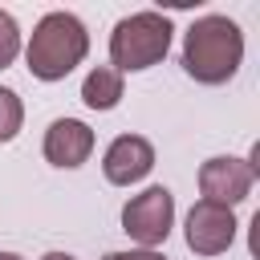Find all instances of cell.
<instances>
[{"label": "cell", "instance_id": "6da1fadb", "mask_svg": "<svg viewBox=\"0 0 260 260\" xmlns=\"http://www.w3.org/2000/svg\"><path fill=\"white\" fill-rule=\"evenodd\" d=\"M244 61V32L228 16H199L183 37V69L199 85H223Z\"/></svg>", "mask_w": 260, "mask_h": 260}, {"label": "cell", "instance_id": "7a4b0ae2", "mask_svg": "<svg viewBox=\"0 0 260 260\" xmlns=\"http://www.w3.org/2000/svg\"><path fill=\"white\" fill-rule=\"evenodd\" d=\"M89 53V32L73 12H45L24 45L28 73L37 81H61L69 77Z\"/></svg>", "mask_w": 260, "mask_h": 260}, {"label": "cell", "instance_id": "3957f363", "mask_svg": "<svg viewBox=\"0 0 260 260\" xmlns=\"http://www.w3.org/2000/svg\"><path fill=\"white\" fill-rule=\"evenodd\" d=\"M171 37H175V28H171V20L162 12H150V8L146 12H130L110 32V65L118 73L150 69V65H158L167 57Z\"/></svg>", "mask_w": 260, "mask_h": 260}, {"label": "cell", "instance_id": "277c9868", "mask_svg": "<svg viewBox=\"0 0 260 260\" xmlns=\"http://www.w3.org/2000/svg\"><path fill=\"white\" fill-rule=\"evenodd\" d=\"M175 228V195L167 187H146L142 195H130L122 207V232L138 248H158Z\"/></svg>", "mask_w": 260, "mask_h": 260}, {"label": "cell", "instance_id": "5b68a950", "mask_svg": "<svg viewBox=\"0 0 260 260\" xmlns=\"http://www.w3.org/2000/svg\"><path fill=\"white\" fill-rule=\"evenodd\" d=\"M252 183H256V167L252 158H232V154H215L199 167V191L207 203H219V207H236L252 195Z\"/></svg>", "mask_w": 260, "mask_h": 260}, {"label": "cell", "instance_id": "8992f818", "mask_svg": "<svg viewBox=\"0 0 260 260\" xmlns=\"http://www.w3.org/2000/svg\"><path fill=\"white\" fill-rule=\"evenodd\" d=\"M236 228H240V223H236L232 207H219V203L199 199V203L187 211L183 240H187V248H191L195 256H219V252H228V248H232Z\"/></svg>", "mask_w": 260, "mask_h": 260}, {"label": "cell", "instance_id": "52a82bcc", "mask_svg": "<svg viewBox=\"0 0 260 260\" xmlns=\"http://www.w3.org/2000/svg\"><path fill=\"white\" fill-rule=\"evenodd\" d=\"M102 171H106V183L130 187L154 171V146L142 134H118L102 154Z\"/></svg>", "mask_w": 260, "mask_h": 260}, {"label": "cell", "instance_id": "ba28073f", "mask_svg": "<svg viewBox=\"0 0 260 260\" xmlns=\"http://www.w3.org/2000/svg\"><path fill=\"white\" fill-rule=\"evenodd\" d=\"M93 154V130L81 118H57L45 130V158L53 167H81Z\"/></svg>", "mask_w": 260, "mask_h": 260}, {"label": "cell", "instance_id": "9c48e42d", "mask_svg": "<svg viewBox=\"0 0 260 260\" xmlns=\"http://www.w3.org/2000/svg\"><path fill=\"white\" fill-rule=\"evenodd\" d=\"M81 102H85L89 110H114V106L122 102V73H118L114 65L89 69L85 81H81Z\"/></svg>", "mask_w": 260, "mask_h": 260}, {"label": "cell", "instance_id": "30bf717a", "mask_svg": "<svg viewBox=\"0 0 260 260\" xmlns=\"http://www.w3.org/2000/svg\"><path fill=\"white\" fill-rule=\"evenodd\" d=\"M20 122H24V102L8 85H0V142H12L20 134Z\"/></svg>", "mask_w": 260, "mask_h": 260}, {"label": "cell", "instance_id": "8fae6325", "mask_svg": "<svg viewBox=\"0 0 260 260\" xmlns=\"http://www.w3.org/2000/svg\"><path fill=\"white\" fill-rule=\"evenodd\" d=\"M16 57H20V24L12 12L0 8V69H8Z\"/></svg>", "mask_w": 260, "mask_h": 260}, {"label": "cell", "instance_id": "7c38bea8", "mask_svg": "<svg viewBox=\"0 0 260 260\" xmlns=\"http://www.w3.org/2000/svg\"><path fill=\"white\" fill-rule=\"evenodd\" d=\"M102 260H167V256L150 252V248H130V252H106Z\"/></svg>", "mask_w": 260, "mask_h": 260}, {"label": "cell", "instance_id": "4fadbf2b", "mask_svg": "<svg viewBox=\"0 0 260 260\" xmlns=\"http://www.w3.org/2000/svg\"><path fill=\"white\" fill-rule=\"evenodd\" d=\"M41 260H77V256H69V252H45Z\"/></svg>", "mask_w": 260, "mask_h": 260}, {"label": "cell", "instance_id": "5bb4252c", "mask_svg": "<svg viewBox=\"0 0 260 260\" xmlns=\"http://www.w3.org/2000/svg\"><path fill=\"white\" fill-rule=\"evenodd\" d=\"M0 260H24V256H16V252H0Z\"/></svg>", "mask_w": 260, "mask_h": 260}]
</instances>
